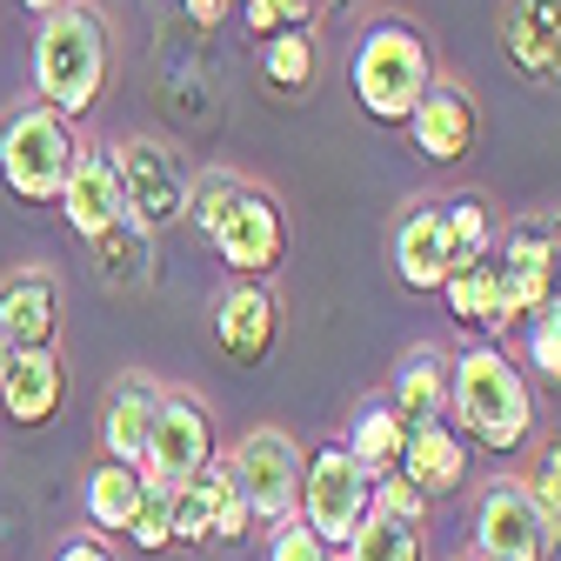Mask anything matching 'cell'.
Returning <instances> with one entry per match:
<instances>
[{
    "label": "cell",
    "instance_id": "5",
    "mask_svg": "<svg viewBox=\"0 0 561 561\" xmlns=\"http://www.w3.org/2000/svg\"><path fill=\"white\" fill-rule=\"evenodd\" d=\"M328 554H347V541L362 535V522L375 515V481L347 461L341 442H321L308 461H301V508H295Z\"/></svg>",
    "mask_w": 561,
    "mask_h": 561
},
{
    "label": "cell",
    "instance_id": "22",
    "mask_svg": "<svg viewBox=\"0 0 561 561\" xmlns=\"http://www.w3.org/2000/svg\"><path fill=\"white\" fill-rule=\"evenodd\" d=\"M88 261L94 274L107 280L114 295H140V288H154V234L140 228V221H114L88 241Z\"/></svg>",
    "mask_w": 561,
    "mask_h": 561
},
{
    "label": "cell",
    "instance_id": "21",
    "mask_svg": "<svg viewBox=\"0 0 561 561\" xmlns=\"http://www.w3.org/2000/svg\"><path fill=\"white\" fill-rule=\"evenodd\" d=\"M394 414L408 421V428H428V421H442L448 414V347H435V341H414L408 355H401V368H394Z\"/></svg>",
    "mask_w": 561,
    "mask_h": 561
},
{
    "label": "cell",
    "instance_id": "12",
    "mask_svg": "<svg viewBox=\"0 0 561 561\" xmlns=\"http://www.w3.org/2000/svg\"><path fill=\"white\" fill-rule=\"evenodd\" d=\"M548 522L528 508L522 481H495L474 508V561H548Z\"/></svg>",
    "mask_w": 561,
    "mask_h": 561
},
{
    "label": "cell",
    "instance_id": "36",
    "mask_svg": "<svg viewBox=\"0 0 561 561\" xmlns=\"http://www.w3.org/2000/svg\"><path fill=\"white\" fill-rule=\"evenodd\" d=\"M375 508H381V515H401V522H421V515H428V502H421V495H414V488H408L401 474L375 481Z\"/></svg>",
    "mask_w": 561,
    "mask_h": 561
},
{
    "label": "cell",
    "instance_id": "8",
    "mask_svg": "<svg viewBox=\"0 0 561 561\" xmlns=\"http://www.w3.org/2000/svg\"><path fill=\"white\" fill-rule=\"evenodd\" d=\"M215 455H221V442H215V414H207V401L187 394V388H168L161 408H154L148 468H140V474L161 481V488H187L194 474L215 468Z\"/></svg>",
    "mask_w": 561,
    "mask_h": 561
},
{
    "label": "cell",
    "instance_id": "37",
    "mask_svg": "<svg viewBox=\"0 0 561 561\" xmlns=\"http://www.w3.org/2000/svg\"><path fill=\"white\" fill-rule=\"evenodd\" d=\"M174 8H181L194 27H221V21L234 14V0H174Z\"/></svg>",
    "mask_w": 561,
    "mask_h": 561
},
{
    "label": "cell",
    "instance_id": "10",
    "mask_svg": "<svg viewBox=\"0 0 561 561\" xmlns=\"http://www.w3.org/2000/svg\"><path fill=\"white\" fill-rule=\"evenodd\" d=\"M207 241H215V254L228 261L234 280H267V274L280 267V254H288V215H280V201H274L267 187L248 181Z\"/></svg>",
    "mask_w": 561,
    "mask_h": 561
},
{
    "label": "cell",
    "instance_id": "19",
    "mask_svg": "<svg viewBox=\"0 0 561 561\" xmlns=\"http://www.w3.org/2000/svg\"><path fill=\"white\" fill-rule=\"evenodd\" d=\"M401 481L414 488L421 502H442L468 481V442L455 435V421H428V428H408L401 448Z\"/></svg>",
    "mask_w": 561,
    "mask_h": 561
},
{
    "label": "cell",
    "instance_id": "18",
    "mask_svg": "<svg viewBox=\"0 0 561 561\" xmlns=\"http://www.w3.org/2000/svg\"><path fill=\"white\" fill-rule=\"evenodd\" d=\"M161 394H168V388H154L148 375H121V381L107 388V408H101V448H107V461L148 468V435H154Z\"/></svg>",
    "mask_w": 561,
    "mask_h": 561
},
{
    "label": "cell",
    "instance_id": "14",
    "mask_svg": "<svg viewBox=\"0 0 561 561\" xmlns=\"http://www.w3.org/2000/svg\"><path fill=\"white\" fill-rule=\"evenodd\" d=\"M408 134H414V148L428 154V161H468L474 154V140H481V107H474V94L461 88V81H442L435 75V88L421 94V107L408 114Z\"/></svg>",
    "mask_w": 561,
    "mask_h": 561
},
{
    "label": "cell",
    "instance_id": "3",
    "mask_svg": "<svg viewBox=\"0 0 561 561\" xmlns=\"http://www.w3.org/2000/svg\"><path fill=\"white\" fill-rule=\"evenodd\" d=\"M435 88V47L414 21L381 14L362 41H355V107L375 127H408V114L421 107V94Z\"/></svg>",
    "mask_w": 561,
    "mask_h": 561
},
{
    "label": "cell",
    "instance_id": "25",
    "mask_svg": "<svg viewBox=\"0 0 561 561\" xmlns=\"http://www.w3.org/2000/svg\"><path fill=\"white\" fill-rule=\"evenodd\" d=\"M314 27H280V34H267L261 41V81L274 88V94H288V101H301L308 88H314Z\"/></svg>",
    "mask_w": 561,
    "mask_h": 561
},
{
    "label": "cell",
    "instance_id": "16",
    "mask_svg": "<svg viewBox=\"0 0 561 561\" xmlns=\"http://www.w3.org/2000/svg\"><path fill=\"white\" fill-rule=\"evenodd\" d=\"M60 215L81 241H94L101 228L127 221V201H121V174H114V154L107 148H81L75 168H67V187H60Z\"/></svg>",
    "mask_w": 561,
    "mask_h": 561
},
{
    "label": "cell",
    "instance_id": "24",
    "mask_svg": "<svg viewBox=\"0 0 561 561\" xmlns=\"http://www.w3.org/2000/svg\"><path fill=\"white\" fill-rule=\"evenodd\" d=\"M442 295H448V314H455L461 328H481V334L508 328V321H502V280H495V254L461 261V267L442 280Z\"/></svg>",
    "mask_w": 561,
    "mask_h": 561
},
{
    "label": "cell",
    "instance_id": "1",
    "mask_svg": "<svg viewBox=\"0 0 561 561\" xmlns=\"http://www.w3.org/2000/svg\"><path fill=\"white\" fill-rule=\"evenodd\" d=\"M448 408L461 421V442L481 455H515L535 435V394L528 375L515 368L508 347L495 341H468L461 355H448Z\"/></svg>",
    "mask_w": 561,
    "mask_h": 561
},
{
    "label": "cell",
    "instance_id": "7",
    "mask_svg": "<svg viewBox=\"0 0 561 561\" xmlns=\"http://www.w3.org/2000/svg\"><path fill=\"white\" fill-rule=\"evenodd\" d=\"M554 267H561V221L528 215L502 228L495 241V280H502V321H528L554 295Z\"/></svg>",
    "mask_w": 561,
    "mask_h": 561
},
{
    "label": "cell",
    "instance_id": "26",
    "mask_svg": "<svg viewBox=\"0 0 561 561\" xmlns=\"http://www.w3.org/2000/svg\"><path fill=\"white\" fill-rule=\"evenodd\" d=\"M140 488H148V474L140 468H121V461H101L88 474V522L107 528V535H127L134 508H140Z\"/></svg>",
    "mask_w": 561,
    "mask_h": 561
},
{
    "label": "cell",
    "instance_id": "13",
    "mask_svg": "<svg viewBox=\"0 0 561 561\" xmlns=\"http://www.w3.org/2000/svg\"><path fill=\"white\" fill-rule=\"evenodd\" d=\"M60 280L54 267H8L0 274V334L14 341V355H27V347H54L60 341Z\"/></svg>",
    "mask_w": 561,
    "mask_h": 561
},
{
    "label": "cell",
    "instance_id": "17",
    "mask_svg": "<svg viewBox=\"0 0 561 561\" xmlns=\"http://www.w3.org/2000/svg\"><path fill=\"white\" fill-rule=\"evenodd\" d=\"M394 274L414 295H442V280L455 274V248L442 228V201H414L394 221Z\"/></svg>",
    "mask_w": 561,
    "mask_h": 561
},
{
    "label": "cell",
    "instance_id": "20",
    "mask_svg": "<svg viewBox=\"0 0 561 561\" xmlns=\"http://www.w3.org/2000/svg\"><path fill=\"white\" fill-rule=\"evenodd\" d=\"M0 408H8L14 428H47V421H60V408H67V368H60L54 347H27V355H14L8 388H0Z\"/></svg>",
    "mask_w": 561,
    "mask_h": 561
},
{
    "label": "cell",
    "instance_id": "39",
    "mask_svg": "<svg viewBox=\"0 0 561 561\" xmlns=\"http://www.w3.org/2000/svg\"><path fill=\"white\" fill-rule=\"evenodd\" d=\"M274 8H280V21H288V27H308L321 14V0H274Z\"/></svg>",
    "mask_w": 561,
    "mask_h": 561
},
{
    "label": "cell",
    "instance_id": "33",
    "mask_svg": "<svg viewBox=\"0 0 561 561\" xmlns=\"http://www.w3.org/2000/svg\"><path fill=\"white\" fill-rule=\"evenodd\" d=\"M168 508H174V488H161V481H148V488H140V508H134V522H127V541H134L140 554H161V548H174Z\"/></svg>",
    "mask_w": 561,
    "mask_h": 561
},
{
    "label": "cell",
    "instance_id": "9",
    "mask_svg": "<svg viewBox=\"0 0 561 561\" xmlns=\"http://www.w3.org/2000/svg\"><path fill=\"white\" fill-rule=\"evenodd\" d=\"M221 461L234 468V481H241V495H248V515H254V522H267V528L295 522V508H301V448L280 435V428L241 435Z\"/></svg>",
    "mask_w": 561,
    "mask_h": 561
},
{
    "label": "cell",
    "instance_id": "2",
    "mask_svg": "<svg viewBox=\"0 0 561 561\" xmlns=\"http://www.w3.org/2000/svg\"><path fill=\"white\" fill-rule=\"evenodd\" d=\"M114 75V27L94 0H75L41 21L34 34V101L54 107L60 121H81Z\"/></svg>",
    "mask_w": 561,
    "mask_h": 561
},
{
    "label": "cell",
    "instance_id": "11",
    "mask_svg": "<svg viewBox=\"0 0 561 561\" xmlns=\"http://www.w3.org/2000/svg\"><path fill=\"white\" fill-rule=\"evenodd\" d=\"M280 341V301L267 280H228L215 295V347L234 368H261Z\"/></svg>",
    "mask_w": 561,
    "mask_h": 561
},
{
    "label": "cell",
    "instance_id": "38",
    "mask_svg": "<svg viewBox=\"0 0 561 561\" xmlns=\"http://www.w3.org/2000/svg\"><path fill=\"white\" fill-rule=\"evenodd\" d=\"M54 561H114V554H107V541H101V535H75V541H60V554H54Z\"/></svg>",
    "mask_w": 561,
    "mask_h": 561
},
{
    "label": "cell",
    "instance_id": "41",
    "mask_svg": "<svg viewBox=\"0 0 561 561\" xmlns=\"http://www.w3.org/2000/svg\"><path fill=\"white\" fill-rule=\"evenodd\" d=\"M8 368H14V341L0 334V388H8Z\"/></svg>",
    "mask_w": 561,
    "mask_h": 561
},
{
    "label": "cell",
    "instance_id": "42",
    "mask_svg": "<svg viewBox=\"0 0 561 561\" xmlns=\"http://www.w3.org/2000/svg\"><path fill=\"white\" fill-rule=\"evenodd\" d=\"M341 8H362V0H321V14H341Z\"/></svg>",
    "mask_w": 561,
    "mask_h": 561
},
{
    "label": "cell",
    "instance_id": "29",
    "mask_svg": "<svg viewBox=\"0 0 561 561\" xmlns=\"http://www.w3.org/2000/svg\"><path fill=\"white\" fill-rule=\"evenodd\" d=\"M241 187H248V181H241L234 168H201V174L187 181V221H194V234H215Z\"/></svg>",
    "mask_w": 561,
    "mask_h": 561
},
{
    "label": "cell",
    "instance_id": "6",
    "mask_svg": "<svg viewBox=\"0 0 561 561\" xmlns=\"http://www.w3.org/2000/svg\"><path fill=\"white\" fill-rule=\"evenodd\" d=\"M107 154H114V174H121L127 221H140L148 234L187 221V168H181V154L168 148V140H154V134H121Z\"/></svg>",
    "mask_w": 561,
    "mask_h": 561
},
{
    "label": "cell",
    "instance_id": "43",
    "mask_svg": "<svg viewBox=\"0 0 561 561\" xmlns=\"http://www.w3.org/2000/svg\"><path fill=\"white\" fill-rule=\"evenodd\" d=\"M548 308H561V267H554V295H548Z\"/></svg>",
    "mask_w": 561,
    "mask_h": 561
},
{
    "label": "cell",
    "instance_id": "15",
    "mask_svg": "<svg viewBox=\"0 0 561 561\" xmlns=\"http://www.w3.org/2000/svg\"><path fill=\"white\" fill-rule=\"evenodd\" d=\"M502 54L535 88H561V0H502Z\"/></svg>",
    "mask_w": 561,
    "mask_h": 561
},
{
    "label": "cell",
    "instance_id": "27",
    "mask_svg": "<svg viewBox=\"0 0 561 561\" xmlns=\"http://www.w3.org/2000/svg\"><path fill=\"white\" fill-rule=\"evenodd\" d=\"M442 228H448L455 267L495 254V241H502V221H495V207H488L481 194H448V201H442Z\"/></svg>",
    "mask_w": 561,
    "mask_h": 561
},
{
    "label": "cell",
    "instance_id": "23",
    "mask_svg": "<svg viewBox=\"0 0 561 561\" xmlns=\"http://www.w3.org/2000/svg\"><path fill=\"white\" fill-rule=\"evenodd\" d=\"M347 461H355L368 481H388V474H401V448H408V421L394 414V401H368L362 414H355V428H347Z\"/></svg>",
    "mask_w": 561,
    "mask_h": 561
},
{
    "label": "cell",
    "instance_id": "44",
    "mask_svg": "<svg viewBox=\"0 0 561 561\" xmlns=\"http://www.w3.org/2000/svg\"><path fill=\"white\" fill-rule=\"evenodd\" d=\"M341 561H347V554H341Z\"/></svg>",
    "mask_w": 561,
    "mask_h": 561
},
{
    "label": "cell",
    "instance_id": "4",
    "mask_svg": "<svg viewBox=\"0 0 561 561\" xmlns=\"http://www.w3.org/2000/svg\"><path fill=\"white\" fill-rule=\"evenodd\" d=\"M75 154H81L75 127H67L54 107H41V101H27V107H14L8 121H0V181H8L14 201H34V207L60 201Z\"/></svg>",
    "mask_w": 561,
    "mask_h": 561
},
{
    "label": "cell",
    "instance_id": "31",
    "mask_svg": "<svg viewBox=\"0 0 561 561\" xmlns=\"http://www.w3.org/2000/svg\"><path fill=\"white\" fill-rule=\"evenodd\" d=\"M522 495H528V508L548 522V535H561V435H548V442H541L535 468L522 474Z\"/></svg>",
    "mask_w": 561,
    "mask_h": 561
},
{
    "label": "cell",
    "instance_id": "40",
    "mask_svg": "<svg viewBox=\"0 0 561 561\" xmlns=\"http://www.w3.org/2000/svg\"><path fill=\"white\" fill-rule=\"evenodd\" d=\"M21 8H27V14H41V21H47V14H60V8H75V0H21Z\"/></svg>",
    "mask_w": 561,
    "mask_h": 561
},
{
    "label": "cell",
    "instance_id": "30",
    "mask_svg": "<svg viewBox=\"0 0 561 561\" xmlns=\"http://www.w3.org/2000/svg\"><path fill=\"white\" fill-rule=\"evenodd\" d=\"M201 481H207V502H215V541H248L254 535V515H248V495H241L234 468L215 455V468H207Z\"/></svg>",
    "mask_w": 561,
    "mask_h": 561
},
{
    "label": "cell",
    "instance_id": "34",
    "mask_svg": "<svg viewBox=\"0 0 561 561\" xmlns=\"http://www.w3.org/2000/svg\"><path fill=\"white\" fill-rule=\"evenodd\" d=\"M528 368H541L548 381H561V308L528 314Z\"/></svg>",
    "mask_w": 561,
    "mask_h": 561
},
{
    "label": "cell",
    "instance_id": "28",
    "mask_svg": "<svg viewBox=\"0 0 561 561\" xmlns=\"http://www.w3.org/2000/svg\"><path fill=\"white\" fill-rule=\"evenodd\" d=\"M347 561H421V522H401V515H368L362 535L347 541Z\"/></svg>",
    "mask_w": 561,
    "mask_h": 561
},
{
    "label": "cell",
    "instance_id": "35",
    "mask_svg": "<svg viewBox=\"0 0 561 561\" xmlns=\"http://www.w3.org/2000/svg\"><path fill=\"white\" fill-rule=\"evenodd\" d=\"M267 561H334L328 548H321V535L295 515V522H280L274 528V541H267Z\"/></svg>",
    "mask_w": 561,
    "mask_h": 561
},
{
    "label": "cell",
    "instance_id": "32",
    "mask_svg": "<svg viewBox=\"0 0 561 561\" xmlns=\"http://www.w3.org/2000/svg\"><path fill=\"white\" fill-rule=\"evenodd\" d=\"M168 528H174V548H207V541H215V502H207V481L201 474L187 488H174Z\"/></svg>",
    "mask_w": 561,
    "mask_h": 561
}]
</instances>
